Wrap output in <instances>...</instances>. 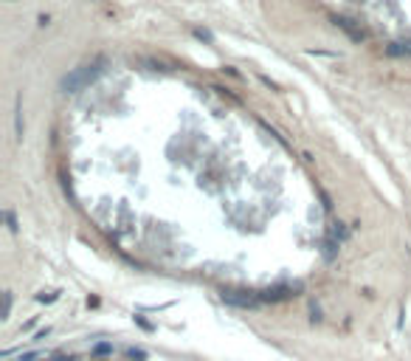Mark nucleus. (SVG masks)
<instances>
[{"label":"nucleus","mask_w":411,"mask_h":361,"mask_svg":"<svg viewBox=\"0 0 411 361\" xmlns=\"http://www.w3.org/2000/svg\"><path fill=\"white\" fill-rule=\"evenodd\" d=\"M102 71H104V60H96V62H91V65H82V68H76V71H71V74L62 76L60 88L65 93H76V91H82V88H87L91 82H96L99 76H102Z\"/></svg>","instance_id":"nucleus-1"},{"label":"nucleus","mask_w":411,"mask_h":361,"mask_svg":"<svg viewBox=\"0 0 411 361\" xmlns=\"http://www.w3.org/2000/svg\"><path fill=\"white\" fill-rule=\"evenodd\" d=\"M220 299L225 305H234V308H259L262 305L259 294H254V291H237V288H223Z\"/></svg>","instance_id":"nucleus-2"},{"label":"nucleus","mask_w":411,"mask_h":361,"mask_svg":"<svg viewBox=\"0 0 411 361\" xmlns=\"http://www.w3.org/2000/svg\"><path fill=\"white\" fill-rule=\"evenodd\" d=\"M299 291H302V282H284V285H273V288L259 291V299H262V305L265 302H284V299H293Z\"/></svg>","instance_id":"nucleus-3"},{"label":"nucleus","mask_w":411,"mask_h":361,"mask_svg":"<svg viewBox=\"0 0 411 361\" xmlns=\"http://www.w3.org/2000/svg\"><path fill=\"white\" fill-rule=\"evenodd\" d=\"M335 25H341V29H344V31H346V34H349L352 40H363V31L352 29V25H349V20H344V17H335Z\"/></svg>","instance_id":"nucleus-4"},{"label":"nucleus","mask_w":411,"mask_h":361,"mask_svg":"<svg viewBox=\"0 0 411 361\" xmlns=\"http://www.w3.org/2000/svg\"><path fill=\"white\" fill-rule=\"evenodd\" d=\"M321 248H324V260H333L338 254V240H324Z\"/></svg>","instance_id":"nucleus-5"},{"label":"nucleus","mask_w":411,"mask_h":361,"mask_svg":"<svg viewBox=\"0 0 411 361\" xmlns=\"http://www.w3.org/2000/svg\"><path fill=\"white\" fill-rule=\"evenodd\" d=\"M93 355H110L113 353V344H107V342H99V344H93V350H91Z\"/></svg>","instance_id":"nucleus-6"},{"label":"nucleus","mask_w":411,"mask_h":361,"mask_svg":"<svg viewBox=\"0 0 411 361\" xmlns=\"http://www.w3.org/2000/svg\"><path fill=\"white\" fill-rule=\"evenodd\" d=\"M9 313H12V294H3V311H0V319H9Z\"/></svg>","instance_id":"nucleus-7"},{"label":"nucleus","mask_w":411,"mask_h":361,"mask_svg":"<svg viewBox=\"0 0 411 361\" xmlns=\"http://www.w3.org/2000/svg\"><path fill=\"white\" fill-rule=\"evenodd\" d=\"M3 220H6V226L12 229V232H17V220H14V212H12V209H6V212H3Z\"/></svg>","instance_id":"nucleus-8"},{"label":"nucleus","mask_w":411,"mask_h":361,"mask_svg":"<svg viewBox=\"0 0 411 361\" xmlns=\"http://www.w3.org/2000/svg\"><path fill=\"white\" fill-rule=\"evenodd\" d=\"M194 37H197V40H206V43H212V31H206V29H194Z\"/></svg>","instance_id":"nucleus-9"},{"label":"nucleus","mask_w":411,"mask_h":361,"mask_svg":"<svg viewBox=\"0 0 411 361\" xmlns=\"http://www.w3.org/2000/svg\"><path fill=\"white\" fill-rule=\"evenodd\" d=\"M127 355H130V358H138V361H144V358H146V353H144V350H138V347H130V350H127Z\"/></svg>","instance_id":"nucleus-10"},{"label":"nucleus","mask_w":411,"mask_h":361,"mask_svg":"<svg viewBox=\"0 0 411 361\" xmlns=\"http://www.w3.org/2000/svg\"><path fill=\"white\" fill-rule=\"evenodd\" d=\"M20 113L23 110L17 107V138H23V116H20Z\"/></svg>","instance_id":"nucleus-11"},{"label":"nucleus","mask_w":411,"mask_h":361,"mask_svg":"<svg viewBox=\"0 0 411 361\" xmlns=\"http://www.w3.org/2000/svg\"><path fill=\"white\" fill-rule=\"evenodd\" d=\"M56 299V294H40L37 296V302H54Z\"/></svg>","instance_id":"nucleus-12"}]
</instances>
